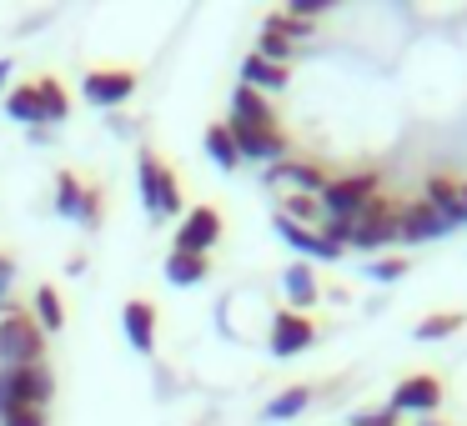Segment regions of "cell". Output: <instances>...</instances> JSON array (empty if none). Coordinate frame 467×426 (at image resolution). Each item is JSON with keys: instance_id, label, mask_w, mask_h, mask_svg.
Here are the masks:
<instances>
[{"instance_id": "cell-1", "label": "cell", "mask_w": 467, "mask_h": 426, "mask_svg": "<svg viewBox=\"0 0 467 426\" xmlns=\"http://www.w3.org/2000/svg\"><path fill=\"white\" fill-rule=\"evenodd\" d=\"M372 196H377V171H347V176H327V186H322V196H317V206H322V221L352 226Z\"/></svg>"}, {"instance_id": "cell-2", "label": "cell", "mask_w": 467, "mask_h": 426, "mask_svg": "<svg viewBox=\"0 0 467 426\" xmlns=\"http://www.w3.org/2000/svg\"><path fill=\"white\" fill-rule=\"evenodd\" d=\"M46 356V331L21 311H5L0 316V366H36Z\"/></svg>"}, {"instance_id": "cell-3", "label": "cell", "mask_w": 467, "mask_h": 426, "mask_svg": "<svg viewBox=\"0 0 467 426\" xmlns=\"http://www.w3.org/2000/svg\"><path fill=\"white\" fill-rule=\"evenodd\" d=\"M347 246H357L362 256L382 251V246H397V201H387V196H372V201L362 206V216L352 221V236H347Z\"/></svg>"}, {"instance_id": "cell-4", "label": "cell", "mask_w": 467, "mask_h": 426, "mask_svg": "<svg viewBox=\"0 0 467 426\" xmlns=\"http://www.w3.org/2000/svg\"><path fill=\"white\" fill-rule=\"evenodd\" d=\"M222 211L216 206H192L182 211V226L171 236V251H186V256H212V246L222 241Z\"/></svg>"}, {"instance_id": "cell-5", "label": "cell", "mask_w": 467, "mask_h": 426, "mask_svg": "<svg viewBox=\"0 0 467 426\" xmlns=\"http://www.w3.org/2000/svg\"><path fill=\"white\" fill-rule=\"evenodd\" d=\"M86 106H101V111H121L136 96V71H121V66H101V71H86L81 81Z\"/></svg>"}, {"instance_id": "cell-6", "label": "cell", "mask_w": 467, "mask_h": 426, "mask_svg": "<svg viewBox=\"0 0 467 426\" xmlns=\"http://www.w3.org/2000/svg\"><path fill=\"white\" fill-rule=\"evenodd\" d=\"M5 371V366H0ZM5 386H11V406H36V411H46L51 406V396H56V376H51V366H11L5 371Z\"/></svg>"}, {"instance_id": "cell-7", "label": "cell", "mask_w": 467, "mask_h": 426, "mask_svg": "<svg viewBox=\"0 0 467 426\" xmlns=\"http://www.w3.org/2000/svg\"><path fill=\"white\" fill-rule=\"evenodd\" d=\"M437 406H442V381H437V376H407V381L392 391L387 411H392V416H422V421H427Z\"/></svg>"}, {"instance_id": "cell-8", "label": "cell", "mask_w": 467, "mask_h": 426, "mask_svg": "<svg viewBox=\"0 0 467 426\" xmlns=\"http://www.w3.org/2000/svg\"><path fill=\"white\" fill-rule=\"evenodd\" d=\"M447 236V221L427 201H397V246H422Z\"/></svg>"}, {"instance_id": "cell-9", "label": "cell", "mask_w": 467, "mask_h": 426, "mask_svg": "<svg viewBox=\"0 0 467 426\" xmlns=\"http://www.w3.org/2000/svg\"><path fill=\"white\" fill-rule=\"evenodd\" d=\"M266 346H272V356H302V351H312V346H317L312 316H302V311H276Z\"/></svg>"}, {"instance_id": "cell-10", "label": "cell", "mask_w": 467, "mask_h": 426, "mask_svg": "<svg viewBox=\"0 0 467 426\" xmlns=\"http://www.w3.org/2000/svg\"><path fill=\"white\" fill-rule=\"evenodd\" d=\"M56 216L81 221V226H101V201H96V191H86L71 171H61L56 176Z\"/></svg>"}, {"instance_id": "cell-11", "label": "cell", "mask_w": 467, "mask_h": 426, "mask_svg": "<svg viewBox=\"0 0 467 426\" xmlns=\"http://www.w3.org/2000/svg\"><path fill=\"white\" fill-rule=\"evenodd\" d=\"M272 231L282 236L292 251H302L306 261H342V246L322 241V231H317V226H296V221H286V216L276 211V216H272Z\"/></svg>"}, {"instance_id": "cell-12", "label": "cell", "mask_w": 467, "mask_h": 426, "mask_svg": "<svg viewBox=\"0 0 467 426\" xmlns=\"http://www.w3.org/2000/svg\"><path fill=\"white\" fill-rule=\"evenodd\" d=\"M266 186H292V196H322V186H327V166H317V161H276L272 171H266Z\"/></svg>"}, {"instance_id": "cell-13", "label": "cell", "mask_w": 467, "mask_h": 426, "mask_svg": "<svg viewBox=\"0 0 467 426\" xmlns=\"http://www.w3.org/2000/svg\"><path fill=\"white\" fill-rule=\"evenodd\" d=\"M121 331H126V346L136 356H151L156 351V306L151 301H126L121 306Z\"/></svg>"}, {"instance_id": "cell-14", "label": "cell", "mask_w": 467, "mask_h": 426, "mask_svg": "<svg viewBox=\"0 0 467 426\" xmlns=\"http://www.w3.org/2000/svg\"><path fill=\"white\" fill-rule=\"evenodd\" d=\"M236 141V156L242 161H286V136L282 131H246V126H226Z\"/></svg>"}, {"instance_id": "cell-15", "label": "cell", "mask_w": 467, "mask_h": 426, "mask_svg": "<svg viewBox=\"0 0 467 426\" xmlns=\"http://www.w3.org/2000/svg\"><path fill=\"white\" fill-rule=\"evenodd\" d=\"M226 126H246V131H276V111L266 96L246 91V86H236L232 91V121Z\"/></svg>"}, {"instance_id": "cell-16", "label": "cell", "mask_w": 467, "mask_h": 426, "mask_svg": "<svg viewBox=\"0 0 467 426\" xmlns=\"http://www.w3.org/2000/svg\"><path fill=\"white\" fill-rule=\"evenodd\" d=\"M242 86H246V91H256V96H282L286 86H292V71H286V66L262 61V56L252 51L242 61Z\"/></svg>"}, {"instance_id": "cell-17", "label": "cell", "mask_w": 467, "mask_h": 426, "mask_svg": "<svg viewBox=\"0 0 467 426\" xmlns=\"http://www.w3.org/2000/svg\"><path fill=\"white\" fill-rule=\"evenodd\" d=\"M282 291H286V301H292V311H302L306 316V306H317V276H312V266L306 261H292L282 271Z\"/></svg>"}, {"instance_id": "cell-18", "label": "cell", "mask_w": 467, "mask_h": 426, "mask_svg": "<svg viewBox=\"0 0 467 426\" xmlns=\"http://www.w3.org/2000/svg\"><path fill=\"white\" fill-rule=\"evenodd\" d=\"M422 201L447 221V231H457V226H462V216H457V181H452V176H427V196H422Z\"/></svg>"}, {"instance_id": "cell-19", "label": "cell", "mask_w": 467, "mask_h": 426, "mask_svg": "<svg viewBox=\"0 0 467 426\" xmlns=\"http://www.w3.org/2000/svg\"><path fill=\"white\" fill-rule=\"evenodd\" d=\"M161 176H166V161H161L156 151H141V156H136V186H141V206H146V216H156Z\"/></svg>"}, {"instance_id": "cell-20", "label": "cell", "mask_w": 467, "mask_h": 426, "mask_svg": "<svg viewBox=\"0 0 467 426\" xmlns=\"http://www.w3.org/2000/svg\"><path fill=\"white\" fill-rule=\"evenodd\" d=\"M212 271V256H186V251H166V281L171 286H202Z\"/></svg>"}, {"instance_id": "cell-21", "label": "cell", "mask_w": 467, "mask_h": 426, "mask_svg": "<svg viewBox=\"0 0 467 426\" xmlns=\"http://www.w3.org/2000/svg\"><path fill=\"white\" fill-rule=\"evenodd\" d=\"M36 101H41V126H61L66 116H71V96H66L61 81H51V76L36 81Z\"/></svg>"}, {"instance_id": "cell-22", "label": "cell", "mask_w": 467, "mask_h": 426, "mask_svg": "<svg viewBox=\"0 0 467 426\" xmlns=\"http://www.w3.org/2000/svg\"><path fill=\"white\" fill-rule=\"evenodd\" d=\"M31 306H36L31 321L41 326V331H61V326H66V301H61V291H56V286H36Z\"/></svg>"}, {"instance_id": "cell-23", "label": "cell", "mask_w": 467, "mask_h": 426, "mask_svg": "<svg viewBox=\"0 0 467 426\" xmlns=\"http://www.w3.org/2000/svg\"><path fill=\"white\" fill-rule=\"evenodd\" d=\"M202 146H206V156H212L216 171H236V166H242V156H236V141H232V131H226V121H222V126H206Z\"/></svg>"}, {"instance_id": "cell-24", "label": "cell", "mask_w": 467, "mask_h": 426, "mask_svg": "<svg viewBox=\"0 0 467 426\" xmlns=\"http://www.w3.org/2000/svg\"><path fill=\"white\" fill-rule=\"evenodd\" d=\"M306 406H312V386H286V391L272 396V406H266V421H292V416H302Z\"/></svg>"}, {"instance_id": "cell-25", "label": "cell", "mask_w": 467, "mask_h": 426, "mask_svg": "<svg viewBox=\"0 0 467 426\" xmlns=\"http://www.w3.org/2000/svg\"><path fill=\"white\" fill-rule=\"evenodd\" d=\"M5 116H11V121H21V126H41V101H36V81L31 86H16L11 96H5Z\"/></svg>"}, {"instance_id": "cell-26", "label": "cell", "mask_w": 467, "mask_h": 426, "mask_svg": "<svg viewBox=\"0 0 467 426\" xmlns=\"http://www.w3.org/2000/svg\"><path fill=\"white\" fill-rule=\"evenodd\" d=\"M457 326H462V316H457V311H437V316H427V321H417L412 336H417V341H447Z\"/></svg>"}, {"instance_id": "cell-27", "label": "cell", "mask_w": 467, "mask_h": 426, "mask_svg": "<svg viewBox=\"0 0 467 426\" xmlns=\"http://www.w3.org/2000/svg\"><path fill=\"white\" fill-rule=\"evenodd\" d=\"M256 56H262V61H272V66H286V71H292L296 46L286 41V36H276V31H262V41H256Z\"/></svg>"}, {"instance_id": "cell-28", "label": "cell", "mask_w": 467, "mask_h": 426, "mask_svg": "<svg viewBox=\"0 0 467 426\" xmlns=\"http://www.w3.org/2000/svg\"><path fill=\"white\" fill-rule=\"evenodd\" d=\"M282 216H286V221H296V226H312V221H322V206H317L312 196H286Z\"/></svg>"}, {"instance_id": "cell-29", "label": "cell", "mask_w": 467, "mask_h": 426, "mask_svg": "<svg viewBox=\"0 0 467 426\" xmlns=\"http://www.w3.org/2000/svg\"><path fill=\"white\" fill-rule=\"evenodd\" d=\"M367 276H372V281H402L407 261L402 256H377V261H367Z\"/></svg>"}, {"instance_id": "cell-30", "label": "cell", "mask_w": 467, "mask_h": 426, "mask_svg": "<svg viewBox=\"0 0 467 426\" xmlns=\"http://www.w3.org/2000/svg\"><path fill=\"white\" fill-rule=\"evenodd\" d=\"M0 426H51V421H46V411H36V406H11V411L0 416Z\"/></svg>"}, {"instance_id": "cell-31", "label": "cell", "mask_w": 467, "mask_h": 426, "mask_svg": "<svg viewBox=\"0 0 467 426\" xmlns=\"http://www.w3.org/2000/svg\"><path fill=\"white\" fill-rule=\"evenodd\" d=\"M286 15H292V21H306V25H312L317 15H327V0H286Z\"/></svg>"}, {"instance_id": "cell-32", "label": "cell", "mask_w": 467, "mask_h": 426, "mask_svg": "<svg viewBox=\"0 0 467 426\" xmlns=\"http://www.w3.org/2000/svg\"><path fill=\"white\" fill-rule=\"evenodd\" d=\"M352 426H397V416L387 411V406H382V411H357Z\"/></svg>"}, {"instance_id": "cell-33", "label": "cell", "mask_w": 467, "mask_h": 426, "mask_svg": "<svg viewBox=\"0 0 467 426\" xmlns=\"http://www.w3.org/2000/svg\"><path fill=\"white\" fill-rule=\"evenodd\" d=\"M457 216H462V226H467V181H457Z\"/></svg>"}, {"instance_id": "cell-34", "label": "cell", "mask_w": 467, "mask_h": 426, "mask_svg": "<svg viewBox=\"0 0 467 426\" xmlns=\"http://www.w3.org/2000/svg\"><path fill=\"white\" fill-rule=\"evenodd\" d=\"M11 411V386H5V371H0V416Z\"/></svg>"}, {"instance_id": "cell-35", "label": "cell", "mask_w": 467, "mask_h": 426, "mask_svg": "<svg viewBox=\"0 0 467 426\" xmlns=\"http://www.w3.org/2000/svg\"><path fill=\"white\" fill-rule=\"evenodd\" d=\"M11 306V276H0V311Z\"/></svg>"}, {"instance_id": "cell-36", "label": "cell", "mask_w": 467, "mask_h": 426, "mask_svg": "<svg viewBox=\"0 0 467 426\" xmlns=\"http://www.w3.org/2000/svg\"><path fill=\"white\" fill-rule=\"evenodd\" d=\"M11 81V56H0V86Z\"/></svg>"}, {"instance_id": "cell-37", "label": "cell", "mask_w": 467, "mask_h": 426, "mask_svg": "<svg viewBox=\"0 0 467 426\" xmlns=\"http://www.w3.org/2000/svg\"><path fill=\"white\" fill-rule=\"evenodd\" d=\"M0 276H16V266H11V256H0Z\"/></svg>"}, {"instance_id": "cell-38", "label": "cell", "mask_w": 467, "mask_h": 426, "mask_svg": "<svg viewBox=\"0 0 467 426\" xmlns=\"http://www.w3.org/2000/svg\"><path fill=\"white\" fill-rule=\"evenodd\" d=\"M422 426H442V421H432V416H427V421H422Z\"/></svg>"}]
</instances>
